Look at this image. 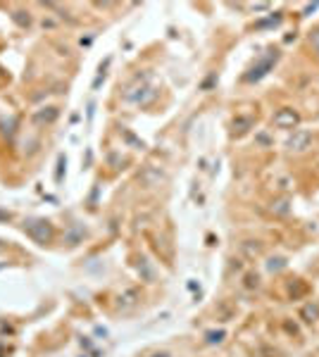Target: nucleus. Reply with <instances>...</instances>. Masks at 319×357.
I'll use <instances>...</instances> for the list:
<instances>
[{"mask_svg":"<svg viewBox=\"0 0 319 357\" xmlns=\"http://www.w3.org/2000/svg\"><path fill=\"white\" fill-rule=\"evenodd\" d=\"M26 231H29L31 238H36L38 243H45L50 238V226L43 219H34V222H26Z\"/></svg>","mask_w":319,"mask_h":357,"instance_id":"f257e3e1","label":"nucleus"},{"mask_svg":"<svg viewBox=\"0 0 319 357\" xmlns=\"http://www.w3.org/2000/svg\"><path fill=\"white\" fill-rule=\"evenodd\" d=\"M310 143V134L307 131H303V134H298L296 138H291L288 141V148L291 150H305V145Z\"/></svg>","mask_w":319,"mask_h":357,"instance_id":"7ed1b4c3","label":"nucleus"},{"mask_svg":"<svg viewBox=\"0 0 319 357\" xmlns=\"http://www.w3.org/2000/svg\"><path fill=\"white\" fill-rule=\"evenodd\" d=\"M310 43H312V45H314V48H317V50H319V29H317V31H314V34H312V36H310Z\"/></svg>","mask_w":319,"mask_h":357,"instance_id":"20e7f679","label":"nucleus"},{"mask_svg":"<svg viewBox=\"0 0 319 357\" xmlns=\"http://www.w3.org/2000/svg\"><path fill=\"white\" fill-rule=\"evenodd\" d=\"M274 122L279 124V127H293V124L298 122V114L293 110H283V112H279V114L274 117Z\"/></svg>","mask_w":319,"mask_h":357,"instance_id":"f03ea898","label":"nucleus"}]
</instances>
